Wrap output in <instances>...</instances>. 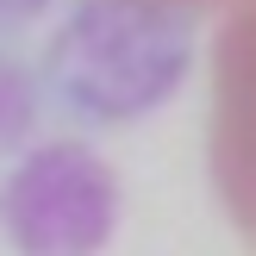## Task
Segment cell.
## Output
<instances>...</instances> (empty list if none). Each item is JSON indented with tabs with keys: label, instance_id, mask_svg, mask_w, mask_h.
<instances>
[{
	"label": "cell",
	"instance_id": "cell-5",
	"mask_svg": "<svg viewBox=\"0 0 256 256\" xmlns=\"http://www.w3.org/2000/svg\"><path fill=\"white\" fill-rule=\"evenodd\" d=\"M156 6H175V12H212V6H238V0H156Z\"/></svg>",
	"mask_w": 256,
	"mask_h": 256
},
{
	"label": "cell",
	"instance_id": "cell-4",
	"mask_svg": "<svg viewBox=\"0 0 256 256\" xmlns=\"http://www.w3.org/2000/svg\"><path fill=\"white\" fill-rule=\"evenodd\" d=\"M50 6H56V0H0V25H32V19H44Z\"/></svg>",
	"mask_w": 256,
	"mask_h": 256
},
{
	"label": "cell",
	"instance_id": "cell-2",
	"mask_svg": "<svg viewBox=\"0 0 256 256\" xmlns=\"http://www.w3.org/2000/svg\"><path fill=\"white\" fill-rule=\"evenodd\" d=\"M119 175L100 150L38 144L0 175V238L19 256H100L119 232Z\"/></svg>",
	"mask_w": 256,
	"mask_h": 256
},
{
	"label": "cell",
	"instance_id": "cell-3",
	"mask_svg": "<svg viewBox=\"0 0 256 256\" xmlns=\"http://www.w3.org/2000/svg\"><path fill=\"white\" fill-rule=\"evenodd\" d=\"M38 112H44V100H38V75L25 69V62L0 56V156H6V150L25 156V138L38 132Z\"/></svg>",
	"mask_w": 256,
	"mask_h": 256
},
{
	"label": "cell",
	"instance_id": "cell-1",
	"mask_svg": "<svg viewBox=\"0 0 256 256\" xmlns=\"http://www.w3.org/2000/svg\"><path fill=\"white\" fill-rule=\"evenodd\" d=\"M194 69V12L156 0H75L44 50V82L82 125H138Z\"/></svg>",
	"mask_w": 256,
	"mask_h": 256
}]
</instances>
